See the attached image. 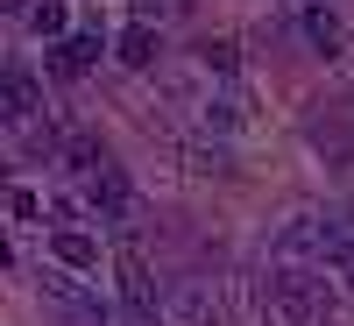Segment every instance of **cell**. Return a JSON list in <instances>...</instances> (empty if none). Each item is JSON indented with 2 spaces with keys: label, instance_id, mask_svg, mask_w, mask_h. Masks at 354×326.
Instances as JSON below:
<instances>
[{
  "label": "cell",
  "instance_id": "1",
  "mask_svg": "<svg viewBox=\"0 0 354 326\" xmlns=\"http://www.w3.org/2000/svg\"><path fill=\"white\" fill-rule=\"evenodd\" d=\"M277 255H283V262H305V270H326L340 291H354V220L298 213V220L277 234Z\"/></svg>",
  "mask_w": 354,
  "mask_h": 326
},
{
  "label": "cell",
  "instance_id": "13",
  "mask_svg": "<svg viewBox=\"0 0 354 326\" xmlns=\"http://www.w3.org/2000/svg\"><path fill=\"white\" fill-rule=\"evenodd\" d=\"M8 213H15V220H43V213H36V192H8Z\"/></svg>",
  "mask_w": 354,
  "mask_h": 326
},
{
  "label": "cell",
  "instance_id": "14",
  "mask_svg": "<svg viewBox=\"0 0 354 326\" xmlns=\"http://www.w3.org/2000/svg\"><path fill=\"white\" fill-rule=\"evenodd\" d=\"M0 192H8V163H0Z\"/></svg>",
  "mask_w": 354,
  "mask_h": 326
},
{
  "label": "cell",
  "instance_id": "5",
  "mask_svg": "<svg viewBox=\"0 0 354 326\" xmlns=\"http://www.w3.org/2000/svg\"><path fill=\"white\" fill-rule=\"evenodd\" d=\"M163 326H220V291L198 284V277L163 291Z\"/></svg>",
  "mask_w": 354,
  "mask_h": 326
},
{
  "label": "cell",
  "instance_id": "8",
  "mask_svg": "<svg viewBox=\"0 0 354 326\" xmlns=\"http://www.w3.org/2000/svg\"><path fill=\"white\" fill-rule=\"evenodd\" d=\"M50 255L64 262V270H100V242H93V234H78V227H57V234H50Z\"/></svg>",
  "mask_w": 354,
  "mask_h": 326
},
{
  "label": "cell",
  "instance_id": "11",
  "mask_svg": "<svg viewBox=\"0 0 354 326\" xmlns=\"http://www.w3.org/2000/svg\"><path fill=\"white\" fill-rule=\"evenodd\" d=\"M305 36H312V50H340V15L333 8H305Z\"/></svg>",
  "mask_w": 354,
  "mask_h": 326
},
{
  "label": "cell",
  "instance_id": "9",
  "mask_svg": "<svg viewBox=\"0 0 354 326\" xmlns=\"http://www.w3.org/2000/svg\"><path fill=\"white\" fill-rule=\"evenodd\" d=\"M113 57H121L128 71H149V64H156V28H149V21H135L128 36L113 43Z\"/></svg>",
  "mask_w": 354,
  "mask_h": 326
},
{
  "label": "cell",
  "instance_id": "12",
  "mask_svg": "<svg viewBox=\"0 0 354 326\" xmlns=\"http://www.w3.org/2000/svg\"><path fill=\"white\" fill-rule=\"evenodd\" d=\"M28 21L36 36H64V0H28Z\"/></svg>",
  "mask_w": 354,
  "mask_h": 326
},
{
  "label": "cell",
  "instance_id": "3",
  "mask_svg": "<svg viewBox=\"0 0 354 326\" xmlns=\"http://www.w3.org/2000/svg\"><path fill=\"white\" fill-rule=\"evenodd\" d=\"M113 284H121V305H128L135 326H156V319H163V291H156V277H149V262H142V255H121V262H113Z\"/></svg>",
  "mask_w": 354,
  "mask_h": 326
},
{
  "label": "cell",
  "instance_id": "7",
  "mask_svg": "<svg viewBox=\"0 0 354 326\" xmlns=\"http://www.w3.org/2000/svg\"><path fill=\"white\" fill-rule=\"evenodd\" d=\"M100 57V36H85V28H71V36H57V50H50V71L57 78H78L85 64Z\"/></svg>",
  "mask_w": 354,
  "mask_h": 326
},
{
  "label": "cell",
  "instance_id": "6",
  "mask_svg": "<svg viewBox=\"0 0 354 326\" xmlns=\"http://www.w3.org/2000/svg\"><path fill=\"white\" fill-rule=\"evenodd\" d=\"M0 121H8V128L36 121V78H28V71H0Z\"/></svg>",
  "mask_w": 354,
  "mask_h": 326
},
{
  "label": "cell",
  "instance_id": "4",
  "mask_svg": "<svg viewBox=\"0 0 354 326\" xmlns=\"http://www.w3.org/2000/svg\"><path fill=\"white\" fill-rule=\"evenodd\" d=\"M85 206H93L100 220H113V227L135 220V185H128V170H121V163H100L93 177H85Z\"/></svg>",
  "mask_w": 354,
  "mask_h": 326
},
{
  "label": "cell",
  "instance_id": "10",
  "mask_svg": "<svg viewBox=\"0 0 354 326\" xmlns=\"http://www.w3.org/2000/svg\"><path fill=\"white\" fill-rule=\"evenodd\" d=\"M43 298H57V305H64V312H85V319H100L93 305H85V291L64 277V270H43Z\"/></svg>",
  "mask_w": 354,
  "mask_h": 326
},
{
  "label": "cell",
  "instance_id": "2",
  "mask_svg": "<svg viewBox=\"0 0 354 326\" xmlns=\"http://www.w3.org/2000/svg\"><path fill=\"white\" fill-rule=\"evenodd\" d=\"M262 312H270L277 326H333V312H340V284H333L326 270L283 262V270H270V284H262Z\"/></svg>",
  "mask_w": 354,
  "mask_h": 326
}]
</instances>
